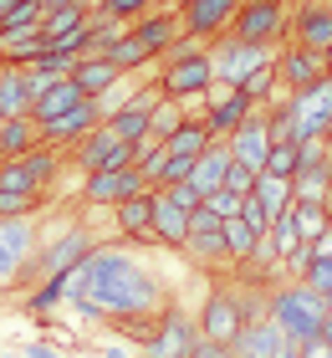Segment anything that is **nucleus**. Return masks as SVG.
I'll use <instances>...</instances> for the list:
<instances>
[{"instance_id": "f257e3e1", "label": "nucleus", "mask_w": 332, "mask_h": 358, "mask_svg": "<svg viewBox=\"0 0 332 358\" xmlns=\"http://www.w3.org/2000/svg\"><path fill=\"white\" fill-rule=\"evenodd\" d=\"M66 302H92L103 317H159V276L138 266L123 246H97L87 262L66 276Z\"/></svg>"}, {"instance_id": "f03ea898", "label": "nucleus", "mask_w": 332, "mask_h": 358, "mask_svg": "<svg viewBox=\"0 0 332 358\" xmlns=\"http://www.w3.org/2000/svg\"><path fill=\"white\" fill-rule=\"evenodd\" d=\"M266 313L281 333L291 338V343H317L322 328H327V297L322 292H312L307 282H276L266 287Z\"/></svg>"}, {"instance_id": "7ed1b4c3", "label": "nucleus", "mask_w": 332, "mask_h": 358, "mask_svg": "<svg viewBox=\"0 0 332 358\" xmlns=\"http://www.w3.org/2000/svg\"><path fill=\"white\" fill-rule=\"evenodd\" d=\"M271 57H276L271 41H236V36L210 41V67H215V83L220 87H240L245 77H251L256 67H266Z\"/></svg>"}, {"instance_id": "20e7f679", "label": "nucleus", "mask_w": 332, "mask_h": 358, "mask_svg": "<svg viewBox=\"0 0 332 358\" xmlns=\"http://www.w3.org/2000/svg\"><path fill=\"white\" fill-rule=\"evenodd\" d=\"M57 169H62V149H46V143H36L31 154L6 159V164H0V189H6V194H31V200H41V189L57 179Z\"/></svg>"}, {"instance_id": "39448f33", "label": "nucleus", "mask_w": 332, "mask_h": 358, "mask_svg": "<svg viewBox=\"0 0 332 358\" xmlns=\"http://www.w3.org/2000/svg\"><path fill=\"white\" fill-rule=\"evenodd\" d=\"M92 251H97V241L82 231V225H66L62 236L41 241V251H36V262H31V271H36V282H46V276H72Z\"/></svg>"}, {"instance_id": "423d86ee", "label": "nucleus", "mask_w": 332, "mask_h": 358, "mask_svg": "<svg viewBox=\"0 0 332 358\" xmlns=\"http://www.w3.org/2000/svg\"><path fill=\"white\" fill-rule=\"evenodd\" d=\"M194 322H199V338H205V343H225V348H230V343L240 338V328H245L240 292H236V287H215Z\"/></svg>"}, {"instance_id": "0eeeda50", "label": "nucleus", "mask_w": 332, "mask_h": 358, "mask_svg": "<svg viewBox=\"0 0 332 358\" xmlns=\"http://www.w3.org/2000/svg\"><path fill=\"white\" fill-rule=\"evenodd\" d=\"M159 92L169 97V103H179V108H189L194 97L205 103V92L215 87V67H210V52L205 57H189V62H174V67H159Z\"/></svg>"}, {"instance_id": "6e6552de", "label": "nucleus", "mask_w": 332, "mask_h": 358, "mask_svg": "<svg viewBox=\"0 0 332 358\" xmlns=\"http://www.w3.org/2000/svg\"><path fill=\"white\" fill-rule=\"evenodd\" d=\"M72 159H77V174H82V179L97 174V169H133V143H123V138L103 123L97 134H87V138L72 149Z\"/></svg>"}, {"instance_id": "1a4fd4ad", "label": "nucleus", "mask_w": 332, "mask_h": 358, "mask_svg": "<svg viewBox=\"0 0 332 358\" xmlns=\"http://www.w3.org/2000/svg\"><path fill=\"white\" fill-rule=\"evenodd\" d=\"M256 113H261V108H256L240 87H220V83H215V87L205 92V128H210V134L220 138V143L236 134L245 118H256Z\"/></svg>"}, {"instance_id": "9d476101", "label": "nucleus", "mask_w": 332, "mask_h": 358, "mask_svg": "<svg viewBox=\"0 0 332 358\" xmlns=\"http://www.w3.org/2000/svg\"><path fill=\"white\" fill-rule=\"evenodd\" d=\"M194 348H199V322L189 313H164L138 358H189Z\"/></svg>"}, {"instance_id": "9b49d317", "label": "nucleus", "mask_w": 332, "mask_h": 358, "mask_svg": "<svg viewBox=\"0 0 332 358\" xmlns=\"http://www.w3.org/2000/svg\"><path fill=\"white\" fill-rule=\"evenodd\" d=\"M41 241L31 220H0V287H10L31 262H36Z\"/></svg>"}, {"instance_id": "f8f14e48", "label": "nucleus", "mask_w": 332, "mask_h": 358, "mask_svg": "<svg viewBox=\"0 0 332 358\" xmlns=\"http://www.w3.org/2000/svg\"><path fill=\"white\" fill-rule=\"evenodd\" d=\"M240 6L245 0H185V6H179V26L199 41H220Z\"/></svg>"}, {"instance_id": "ddd939ff", "label": "nucleus", "mask_w": 332, "mask_h": 358, "mask_svg": "<svg viewBox=\"0 0 332 358\" xmlns=\"http://www.w3.org/2000/svg\"><path fill=\"white\" fill-rule=\"evenodd\" d=\"M143 174L138 169H97L82 179V200L97 205V210H118L123 200H133V194H143Z\"/></svg>"}, {"instance_id": "4468645a", "label": "nucleus", "mask_w": 332, "mask_h": 358, "mask_svg": "<svg viewBox=\"0 0 332 358\" xmlns=\"http://www.w3.org/2000/svg\"><path fill=\"white\" fill-rule=\"evenodd\" d=\"M128 36H133V41H138L148 57L159 62V57L169 52V46H174L179 36H185V26H179V6H164V10H148V15H138V21L128 26Z\"/></svg>"}, {"instance_id": "2eb2a0df", "label": "nucleus", "mask_w": 332, "mask_h": 358, "mask_svg": "<svg viewBox=\"0 0 332 358\" xmlns=\"http://www.w3.org/2000/svg\"><path fill=\"white\" fill-rule=\"evenodd\" d=\"M281 21H287V15H281V0H245L225 36H236V41H276Z\"/></svg>"}, {"instance_id": "dca6fc26", "label": "nucleus", "mask_w": 332, "mask_h": 358, "mask_svg": "<svg viewBox=\"0 0 332 358\" xmlns=\"http://www.w3.org/2000/svg\"><path fill=\"white\" fill-rule=\"evenodd\" d=\"M317 77H327L322 52H307V46H276V83L287 92H307Z\"/></svg>"}, {"instance_id": "f3484780", "label": "nucleus", "mask_w": 332, "mask_h": 358, "mask_svg": "<svg viewBox=\"0 0 332 358\" xmlns=\"http://www.w3.org/2000/svg\"><path fill=\"white\" fill-rule=\"evenodd\" d=\"M185 251H189V262H199V266H225V225L215 220L205 205L189 210V241H185Z\"/></svg>"}, {"instance_id": "a211bd4d", "label": "nucleus", "mask_w": 332, "mask_h": 358, "mask_svg": "<svg viewBox=\"0 0 332 358\" xmlns=\"http://www.w3.org/2000/svg\"><path fill=\"white\" fill-rule=\"evenodd\" d=\"M97 128H103V113H97V103L87 97L82 108L62 113L57 123H46L41 128V143H46V149H77V143L87 138V134H97Z\"/></svg>"}, {"instance_id": "6ab92c4d", "label": "nucleus", "mask_w": 332, "mask_h": 358, "mask_svg": "<svg viewBox=\"0 0 332 358\" xmlns=\"http://www.w3.org/2000/svg\"><path fill=\"white\" fill-rule=\"evenodd\" d=\"M225 149H230V159H236V164H245L251 174H261V169H266V154H271V128H266V113L245 118L236 134L225 138Z\"/></svg>"}, {"instance_id": "aec40b11", "label": "nucleus", "mask_w": 332, "mask_h": 358, "mask_svg": "<svg viewBox=\"0 0 332 358\" xmlns=\"http://www.w3.org/2000/svg\"><path fill=\"white\" fill-rule=\"evenodd\" d=\"M87 97H82V87L72 83V77H57V83H46L41 92H36V108H31V118H36V128H46V123H57L62 113H72V108H82Z\"/></svg>"}, {"instance_id": "412c9836", "label": "nucleus", "mask_w": 332, "mask_h": 358, "mask_svg": "<svg viewBox=\"0 0 332 358\" xmlns=\"http://www.w3.org/2000/svg\"><path fill=\"white\" fill-rule=\"evenodd\" d=\"M113 231L123 241H154V189L133 194V200H123L113 210Z\"/></svg>"}, {"instance_id": "4be33fe9", "label": "nucleus", "mask_w": 332, "mask_h": 358, "mask_svg": "<svg viewBox=\"0 0 332 358\" xmlns=\"http://www.w3.org/2000/svg\"><path fill=\"white\" fill-rule=\"evenodd\" d=\"M291 46H307V52H327V41H332V6L327 0H307L302 15H296V26H291Z\"/></svg>"}, {"instance_id": "5701e85b", "label": "nucleus", "mask_w": 332, "mask_h": 358, "mask_svg": "<svg viewBox=\"0 0 332 358\" xmlns=\"http://www.w3.org/2000/svg\"><path fill=\"white\" fill-rule=\"evenodd\" d=\"M281 338H287V333H281L276 322H271V313H266V317H251V322H245L240 338H236L230 348H236V358H276V353H281Z\"/></svg>"}, {"instance_id": "b1692460", "label": "nucleus", "mask_w": 332, "mask_h": 358, "mask_svg": "<svg viewBox=\"0 0 332 358\" xmlns=\"http://www.w3.org/2000/svg\"><path fill=\"white\" fill-rule=\"evenodd\" d=\"M154 241L179 246V251H185V241H189V210L174 205L164 189H154Z\"/></svg>"}, {"instance_id": "393cba45", "label": "nucleus", "mask_w": 332, "mask_h": 358, "mask_svg": "<svg viewBox=\"0 0 332 358\" xmlns=\"http://www.w3.org/2000/svg\"><path fill=\"white\" fill-rule=\"evenodd\" d=\"M230 164H236V159H230V149H225L220 138H215L210 149L194 159L189 185H194V194H199V200H205V194H215V189H225V174H230Z\"/></svg>"}, {"instance_id": "a878e982", "label": "nucleus", "mask_w": 332, "mask_h": 358, "mask_svg": "<svg viewBox=\"0 0 332 358\" xmlns=\"http://www.w3.org/2000/svg\"><path fill=\"white\" fill-rule=\"evenodd\" d=\"M31 108H36L31 77L15 67H0V118H31Z\"/></svg>"}, {"instance_id": "bb28decb", "label": "nucleus", "mask_w": 332, "mask_h": 358, "mask_svg": "<svg viewBox=\"0 0 332 358\" xmlns=\"http://www.w3.org/2000/svg\"><path fill=\"white\" fill-rule=\"evenodd\" d=\"M118 77H123V72L113 67L108 57H82L77 67H72V83L82 87V97H92V103H97V97H103L113 83H118Z\"/></svg>"}, {"instance_id": "cd10ccee", "label": "nucleus", "mask_w": 332, "mask_h": 358, "mask_svg": "<svg viewBox=\"0 0 332 358\" xmlns=\"http://www.w3.org/2000/svg\"><path fill=\"white\" fill-rule=\"evenodd\" d=\"M41 143V128L36 118H0V164L6 159H21Z\"/></svg>"}, {"instance_id": "c85d7f7f", "label": "nucleus", "mask_w": 332, "mask_h": 358, "mask_svg": "<svg viewBox=\"0 0 332 358\" xmlns=\"http://www.w3.org/2000/svg\"><path fill=\"white\" fill-rule=\"evenodd\" d=\"M210 143H215V134L205 128V118H185V123H179L174 134H169L164 154H174V159H199V154L210 149Z\"/></svg>"}, {"instance_id": "c756f323", "label": "nucleus", "mask_w": 332, "mask_h": 358, "mask_svg": "<svg viewBox=\"0 0 332 358\" xmlns=\"http://www.w3.org/2000/svg\"><path fill=\"white\" fill-rule=\"evenodd\" d=\"M251 200L266 210L271 220H281V215H291V179H276V174H261L256 179V189H251Z\"/></svg>"}, {"instance_id": "7c9ffc66", "label": "nucleus", "mask_w": 332, "mask_h": 358, "mask_svg": "<svg viewBox=\"0 0 332 358\" xmlns=\"http://www.w3.org/2000/svg\"><path fill=\"white\" fill-rule=\"evenodd\" d=\"M87 21H92V10L77 0V6H62V10H46V15H41V36H46V46H52V41H62V36H72V31H82Z\"/></svg>"}, {"instance_id": "2f4dec72", "label": "nucleus", "mask_w": 332, "mask_h": 358, "mask_svg": "<svg viewBox=\"0 0 332 358\" xmlns=\"http://www.w3.org/2000/svg\"><path fill=\"white\" fill-rule=\"evenodd\" d=\"M291 220H296V236H302V246H317V241L332 231L327 205H291Z\"/></svg>"}, {"instance_id": "473e14b6", "label": "nucleus", "mask_w": 332, "mask_h": 358, "mask_svg": "<svg viewBox=\"0 0 332 358\" xmlns=\"http://www.w3.org/2000/svg\"><path fill=\"white\" fill-rule=\"evenodd\" d=\"M327 189H332V174L327 169H302L291 179V200L296 205H327Z\"/></svg>"}, {"instance_id": "72a5a7b5", "label": "nucleus", "mask_w": 332, "mask_h": 358, "mask_svg": "<svg viewBox=\"0 0 332 358\" xmlns=\"http://www.w3.org/2000/svg\"><path fill=\"white\" fill-rule=\"evenodd\" d=\"M256 241L261 236L245 220H225V262L230 266H245V262H251V251H256Z\"/></svg>"}, {"instance_id": "f704fd0d", "label": "nucleus", "mask_w": 332, "mask_h": 358, "mask_svg": "<svg viewBox=\"0 0 332 358\" xmlns=\"http://www.w3.org/2000/svg\"><path fill=\"white\" fill-rule=\"evenodd\" d=\"M185 118H189V113L179 108V103H169V97H164V103H159L154 113H148V138H154V143H169V134H174V128L185 123Z\"/></svg>"}, {"instance_id": "c9c22d12", "label": "nucleus", "mask_w": 332, "mask_h": 358, "mask_svg": "<svg viewBox=\"0 0 332 358\" xmlns=\"http://www.w3.org/2000/svg\"><path fill=\"white\" fill-rule=\"evenodd\" d=\"M327 159H332V143H327V134L296 138V164H302V169H327ZM302 169H296V174H302Z\"/></svg>"}, {"instance_id": "e433bc0d", "label": "nucleus", "mask_w": 332, "mask_h": 358, "mask_svg": "<svg viewBox=\"0 0 332 358\" xmlns=\"http://www.w3.org/2000/svg\"><path fill=\"white\" fill-rule=\"evenodd\" d=\"M271 241H276V251H281V266H287L291 256H302V251H307V246H302V236H296V220H291V215L271 220Z\"/></svg>"}, {"instance_id": "4c0bfd02", "label": "nucleus", "mask_w": 332, "mask_h": 358, "mask_svg": "<svg viewBox=\"0 0 332 358\" xmlns=\"http://www.w3.org/2000/svg\"><path fill=\"white\" fill-rule=\"evenodd\" d=\"M296 143H271V154H266V169L261 174H276V179H296Z\"/></svg>"}, {"instance_id": "58836bf2", "label": "nucleus", "mask_w": 332, "mask_h": 358, "mask_svg": "<svg viewBox=\"0 0 332 358\" xmlns=\"http://www.w3.org/2000/svg\"><path fill=\"white\" fill-rule=\"evenodd\" d=\"M133 92H138V83H133V77H118V83H113L103 97H97V113H103V123H108L118 108H128V97H133Z\"/></svg>"}, {"instance_id": "ea45409f", "label": "nucleus", "mask_w": 332, "mask_h": 358, "mask_svg": "<svg viewBox=\"0 0 332 358\" xmlns=\"http://www.w3.org/2000/svg\"><path fill=\"white\" fill-rule=\"evenodd\" d=\"M148 6H154V0H97V10L92 15H113V21H138V15H148Z\"/></svg>"}, {"instance_id": "a19ab883", "label": "nucleus", "mask_w": 332, "mask_h": 358, "mask_svg": "<svg viewBox=\"0 0 332 358\" xmlns=\"http://www.w3.org/2000/svg\"><path fill=\"white\" fill-rule=\"evenodd\" d=\"M199 205H205L210 215L225 225V220H240V205H245V200H240V194H230V189H215V194H205Z\"/></svg>"}, {"instance_id": "79ce46f5", "label": "nucleus", "mask_w": 332, "mask_h": 358, "mask_svg": "<svg viewBox=\"0 0 332 358\" xmlns=\"http://www.w3.org/2000/svg\"><path fill=\"white\" fill-rule=\"evenodd\" d=\"M302 282L312 292H322V297H332V256H312L307 271H302Z\"/></svg>"}, {"instance_id": "37998d69", "label": "nucleus", "mask_w": 332, "mask_h": 358, "mask_svg": "<svg viewBox=\"0 0 332 358\" xmlns=\"http://www.w3.org/2000/svg\"><path fill=\"white\" fill-rule=\"evenodd\" d=\"M31 210H36L31 194H6V189H0V220H26Z\"/></svg>"}, {"instance_id": "c03bdc74", "label": "nucleus", "mask_w": 332, "mask_h": 358, "mask_svg": "<svg viewBox=\"0 0 332 358\" xmlns=\"http://www.w3.org/2000/svg\"><path fill=\"white\" fill-rule=\"evenodd\" d=\"M256 179H261V174H251L245 164H230V174H225V189H230V194H240V200H245V194L256 189Z\"/></svg>"}, {"instance_id": "a18cd8bd", "label": "nucleus", "mask_w": 332, "mask_h": 358, "mask_svg": "<svg viewBox=\"0 0 332 358\" xmlns=\"http://www.w3.org/2000/svg\"><path fill=\"white\" fill-rule=\"evenodd\" d=\"M240 220L251 225L256 236H266V231H271V215H266V210H261V205L251 200V194H245V205H240Z\"/></svg>"}, {"instance_id": "49530a36", "label": "nucleus", "mask_w": 332, "mask_h": 358, "mask_svg": "<svg viewBox=\"0 0 332 358\" xmlns=\"http://www.w3.org/2000/svg\"><path fill=\"white\" fill-rule=\"evenodd\" d=\"M164 194H169L174 205H185V210H199V194H194V185H189V179H185V185H169Z\"/></svg>"}, {"instance_id": "de8ad7c7", "label": "nucleus", "mask_w": 332, "mask_h": 358, "mask_svg": "<svg viewBox=\"0 0 332 358\" xmlns=\"http://www.w3.org/2000/svg\"><path fill=\"white\" fill-rule=\"evenodd\" d=\"M189 358H236V348H225V343H205V338H199V348H194Z\"/></svg>"}, {"instance_id": "09e8293b", "label": "nucleus", "mask_w": 332, "mask_h": 358, "mask_svg": "<svg viewBox=\"0 0 332 358\" xmlns=\"http://www.w3.org/2000/svg\"><path fill=\"white\" fill-rule=\"evenodd\" d=\"M26 358H57V348H46V343H26Z\"/></svg>"}, {"instance_id": "8fccbe9b", "label": "nucleus", "mask_w": 332, "mask_h": 358, "mask_svg": "<svg viewBox=\"0 0 332 358\" xmlns=\"http://www.w3.org/2000/svg\"><path fill=\"white\" fill-rule=\"evenodd\" d=\"M312 256H332V231H327V236L317 241V246H312Z\"/></svg>"}, {"instance_id": "3c124183", "label": "nucleus", "mask_w": 332, "mask_h": 358, "mask_svg": "<svg viewBox=\"0 0 332 358\" xmlns=\"http://www.w3.org/2000/svg\"><path fill=\"white\" fill-rule=\"evenodd\" d=\"M62 6H77V0H41V10H62Z\"/></svg>"}, {"instance_id": "603ef678", "label": "nucleus", "mask_w": 332, "mask_h": 358, "mask_svg": "<svg viewBox=\"0 0 332 358\" xmlns=\"http://www.w3.org/2000/svg\"><path fill=\"white\" fill-rule=\"evenodd\" d=\"M15 6H21V0H0V21H6V15H10Z\"/></svg>"}, {"instance_id": "864d4df0", "label": "nucleus", "mask_w": 332, "mask_h": 358, "mask_svg": "<svg viewBox=\"0 0 332 358\" xmlns=\"http://www.w3.org/2000/svg\"><path fill=\"white\" fill-rule=\"evenodd\" d=\"M103 358H128V353H123L118 343H113V348H103Z\"/></svg>"}, {"instance_id": "5fc2aeb1", "label": "nucleus", "mask_w": 332, "mask_h": 358, "mask_svg": "<svg viewBox=\"0 0 332 358\" xmlns=\"http://www.w3.org/2000/svg\"><path fill=\"white\" fill-rule=\"evenodd\" d=\"M322 343H327V348H332V317H327V328H322Z\"/></svg>"}, {"instance_id": "6e6d98bb", "label": "nucleus", "mask_w": 332, "mask_h": 358, "mask_svg": "<svg viewBox=\"0 0 332 358\" xmlns=\"http://www.w3.org/2000/svg\"><path fill=\"white\" fill-rule=\"evenodd\" d=\"M322 62H327V72H332V41H327V52H322Z\"/></svg>"}, {"instance_id": "4d7b16f0", "label": "nucleus", "mask_w": 332, "mask_h": 358, "mask_svg": "<svg viewBox=\"0 0 332 358\" xmlns=\"http://www.w3.org/2000/svg\"><path fill=\"white\" fill-rule=\"evenodd\" d=\"M327 215H332V189H327Z\"/></svg>"}, {"instance_id": "13d9d810", "label": "nucleus", "mask_w": 332, "mask_h": 358, "mask_svg": "<svg viewBox=\"0 0 332 358\" xmlns=\"http://www.w3.org/2000/svg\"><path fill=\"white\" fill-rule=\"evenodd\" d=\"M327 143H332V123H327Z\"/></svg>"}, {"instance_id": "bf43d9fd", "label": "nucleus", "mask_w": 332, "mask_h": 358, "mask_svg": "<svg viewBox=\"0 0 332 358\" xmlns=\"http://www.w3.org/2000/svg\"><path fill=\"white\" fill-rule=\"evenodd\" d=\"M327 313H332V297H327Z\"/></svg>"}]
</instances>
